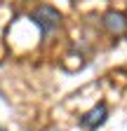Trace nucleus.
<instances>
[{
    "mask_svg": "<svg viewBox=\"0 0 127 131\" xmlns=\"http://www.w3.org/2000/svg\"><path fill=\"white\" fill-rule=\"evenodd\" d=\"M104 26L111 33H122L127 28V19H125V14H120V12H106L104 14Z\"/></svg>",
    "mask_w": 127,
    "mask_h": 131,
    "instance_id": "obj_3",
    "label": "nucleus"
},
{
    "mask_svg": "<svg viewBox=\"0 0 127 131\" xmlns=\"http://www.w3.org/2000/svg\"><path fill=\"white\" fill-rule=\"evenodd\" d=\"M0 131H5V129H3V126H0Z\"/></svg>",
    "mask_w": 127,
    "mask_h": 131,
    "instance_id": "obj_4",
    "label": "nucleus"
},
{
    "mask_svg": "<svg viewBox=\"0 0 127 131\" xmlns=\"http://www.w3.org/2000/svg\"><path fill=\"white\" fill-rule=\"evenodd\" d=\"M106 119H108V108H106L104 103H99V105H94L87 115H83V117H80V126L87 129V131H97Z\"/></svg>",
    "mask_w": 127,
    "mask_h": 131,
    "instance_id": "obj_2",
    "label": "nucleus"
},
{
    "mask_svg": "<svg viewBox=\"0 0 127 131\" xmlns=\"http://www.w3.org/2000/svg\"><path fill=\"white\" fill-rule=\"evenodd\" d=\"M31 21L40 28V35L47 38V35H50V33L59 26L61 14H59V9H54L52 5H40V7H35L33 12H31Z\"/></svg>",
    "mask_w": 127,
    "mask_h": 131,
    "instance_id": "obj_1",
    "label": "nucleus"
}]
</instances>
